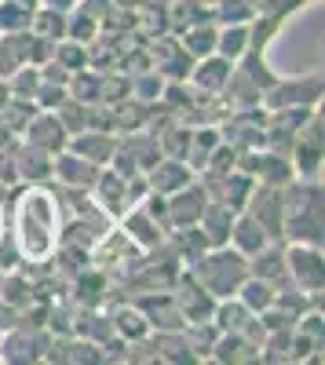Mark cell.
<instances>
[{
	"label": "cell",
	"instance_id": "obj_9",
	"mask_svg": "<svg viewBox=\"0 0 325 365\" xmlns=\"http://www.w3.org/2000/svg\"><path fill=\"white\" fill-rule=\"evenodd\" d=\"M22 139H26L29 146H41V150H48V154L55 158L58 150H66L70 132L63 128V120L55 117V110H37L33 117H29V125L22 128Z\"/></svg>",
	"mask_w": 325,
	"mask_h": 365
},
{
	"label": "cell",
	"instance_id": "obj_4",
	"mask_svg": "<svg viewBox=\"0 0 325 365\" xmlns=\"http://www.w3.org/2000/svg\"><path fill=\"white\" fill-rule=\"evenodd\" d=\"M285 274L307 296H321V245L285 241Z\"/></svg>",
	"mask_w": 325,
	"mask_h": 365
},
{
	"label": "cell",
	"instance_id": "obj_1",
	"mask_svg": "<svg viewBox=\"0 0 325 365\" xmlns=\"http://www.w3.org/2000/svg\"><path fill=\"white\" fill-rule=\"evenodd\" d=\"M58 234H63V227H58V201L41 187H29L15 205V245L22 259L48 263L55 256V245L63 241Z\"/></svg>",
	"mask_w": 325,
	"mask_h": 365
},
{
	"label": "cell",
	"instance_id": "obj_17",
	"mask_svg": "<svg viewBox=\"0 0 325 365\" xmlns=\"http://www.w3.org/2000/svg\"><path fill=\"white\" fill-rule=\"evenodd\" d=\"M227 245H230V249H238V252L249 259V256H256L263 245H271V237H267V230H263V227L249 216V212L242 208L238 216H234V223H230V237H227Z\"/></svg>",
	"mask_w": 325,
	"mask_h": 365
},
{
	"label": "cell",
	"instance_id": "obj_8",
	"mask_svg": "<svg viewBox=\"0 0 325 365\" xmlns=\"http://www.w3.org/2000/svg\"><path fill=\"white\" fill-rule=\"evenodd\" d=\"M321 99V77H304V81H282V84H267L263 88V99L271 110L282 106H314Z\"/></svg>",
	"mask_w": 325,
	"mask_h": 365
},
{
	"label": "cell",
	"instance_id": "obj_20",
	"mask_svg": "<svg viewBox=\"0 0 325 365\" xmlns=\"http://www.w3.org/2000/svg\"><path fill=\"white\" fill-rule=\"evenodd\" d=\"M15 168H19L22 179L41 182V179L51 175V154H48V150H41V146H29L26 143V146L15 150Z\"/></svg>",
	"mask_w": 325,
	"mask_h": 365
},
{
	"label": "cell",
	"instance_id": "obj_29",
	"mask_svg": "<svg viewBox=\"0 0 325 365\" xmlns=\"http://www.w3.org/2000/svg\"><path fill=\"white\" fill-rule=\"evenodd\" d=\"M29 29L41 34V37H48V41H63L66 37V15L63 11H51V8H37Z\"/></svg>",
	"mask_w": 325,
	"mask_h": 365
},
{
	"label": "cell",
	"instance_id": "obj_12",
	"mask_svg": "<svg viewBox=\"0 0 325 365\" xmlns=\"http://www.w3.org/2000/svg\"><path fill=\"white\" fill-rule=\"evenodd\" d=\"M121 216H125V234L132 237V245H135L139 252H154V249L165 245V234H168V230H165V227H161L143 205L125 208Z\"/></svg>",
	"mask_w": 325,
	"mask_h": 365
},
{
	"label": "cell",
	"instance_id": "obj_18",
	"mask_svg": "<svg viewBox=\"0 0 325 365\" xmlns=\"http://www.w3.org/2000/svg\"><path fill=\"white\" fill-rule=\"evenodd\" d=\"M234 216H238V212H234V208H227V205H220V201H209V205H205L201 220H197V230L205 234V241H209V249H216V245H227Z\"/></svg>",
	"mask_w": 325,
	"mask_h": 365
},
{
	"label": "cell",
	"instance_id": "obj_7",
	"mask_svg": "<svg viewBox=\"0 0 325 365\" xmlns=\"http://www.w3.org/2000/svg\"><path fill=\"white\" fill-rule=\"evenodd\" d=\"M249 216L267 230L271 241H282V212H285V201H282V187H271V182H259L249 194V205H245Z\"/></svg>",
	"mask_w": 325,
	"mask_h": 365
},
{
	"label": "cell",
	"instance_id": "obj_24",
	"mask_svg": "<svg viewBox=\"0 0 325 365\" xmlns=\"http://www.w3.org/2000/svg\"><path fill=\"white\" fill-rule=\"evenodd\" d=\"M249 51V26H220L216 34V55L230 58L238 66V58Z\"/></svg>",
	"mask_w": 325,
	"mask_h": 365
},
{
	"label": "cell",
	"instance_id": "obj_22",
	"mask_svg": "<svg viewBox=\"0 0 325 365\" xmlns=\"http://www.w3.org/2000/svg\"><path fill=\"white\" fill-rule=\"evenodd\" d=\"M110 325H113V336H121L128 344L150 336V325H146V318H143L139 307H117L113 318H110Z\"/></svg>",
	"mask_w": 325,
	"mask_h": 365
},
{
	"label": "cell",
	"instance_id": "obj_33",
	"mask_svg": "<svg viewBox=\"0 0 325 365\" xmlns=\"http://www.w3.org/2000/svg\"><path fill=\"white\" fill-rule=\"evenodd\" d=\"M249 4H252V8H256V4H259V0H249Z\"/></svg>",
	"mask_w": 325,
	"mask_h": 365
},
{
	"label": "cell",
	"instance_id": "obj_19",
	"mask_svg": "<svg viewBox=\"0 0 325 365\" xmlns=\"http://www.w3.org/2000/svg\"><path fill=\"white\" fill-rule=\"evenodd\" d=\"M41 0H0V34H22L29 29Z\"/></svg>",
	"mask_w": 325,
	"mask_h": 365
},
{
	"label": "cell",
	"instance_id": "obj_16",
	"mask_svg": "<svg viewBox=\"0 0 325 365\" xmlns=\"http://www.w3.org/2000/svg\"><path fill=\"white\" fill-rule=\"evenodd\" d=\"M51 175L58 182H66L70 190H88L96 182L99 168L92 161H84L81 154H73V150H58V154L51 158Z\"/></svg>",
	"mask_w": 325,
	"mask_h": 365
},
{
	"label": "cell",
	"instance_id": "obj_30",
	"mask_svg": "<svg viewBox=\"0 0 325 365\" xmlns=\"http://www.w3.org/2000/svg\"><path fill=\"white\" fill-rule=\"evenodd\" d=\"M132 84H135V88L128 91V96L139 99V103H146V106L158 103V99H161V91H165V77H161L158 70H154V73H146V77H135Z\"/></svg>",
	"mask_w": 325,
	"mask_h": 365
},
{
	"label": "cell",
	"instance_id": "obj_21",
	"mask_svg": "<svg viewBox=\"0 0 325 365\" xmlns=\"http://www.w3.org/2000/svg\"><path fill=\"white\" fill-rule=\"evenodd\" d=\"M216 34H220L216 22H197V26H187L180 34V44L190 58H205V55L216 51Z\"/></svg>",
	"mask_w": 325,
	"mask_h": 365
},
{
	"label": "cell",
	"instance_id": "obj_14",
	"mask_svg": "<svg viewBox=\"0 0 325 365\" xmlns=\"http://www.w3.org/2000/svg\"><path fill=\"white\" fill-rule=\"evenodd\" d=\"M88 190H92L96 205L106 212V216H121V212L132 205V201H128V179H125L121 172H113V168H103Z\"/></svg>",
	"mask_w": 325,
	"mask_h": 365
},
{
	"label": "cell",
	"instance_id": "obj_3",
	"mask_svg": "<svg viewBox=\"0 0 325 365\" xmlns=\"http://www.w3.org/2000/svg\"><path fill=\"white\" fill-rule=\"evenodd\" d=\"M187 270L216 299H227V296L238 292L242 282L249 278V259L238 249H230V245H216V249H205L197 259H190Z\"/></svg>",
	"mask_w": 325,
	"mask_h": 365
},
{
	"label": "cell",
	"instance_id": "obj_31",
	"mask_svg": "<svg viewBox=\"0 0 325 365\" xmlns=\"http://www.w3.org/2000/svg\"><path fill=\"white\" fill-rule=\"evenodd\" d=\"M41 8H51V11H63V15H70V11L77 8V0H41Z\"/></svg>",
	"mask_w": 325,
	"mask_h": 365
},
{
	"label": "cell",
	"instance_id": "obj_6",
	"mask_svg": "<svg viewBox=\"0 0 325 365\" xmlns=\"http://www.w3.org/2000/svg\"><path fill=\"white\" fill-rule=\"evenodd\" d=\"M205 205H209V194H205V187H201L197 179L187 182L183 190H175V194L165 197V227H168V230H175V227H197Z\"/></svg>",
	"mask_w": 325,
	"mask_h": 365
},
{
	"label": "cell",
	"instance_id": "obj_11",
	"mask_svg": "<svg viewBox=\"0 0 325 365\" xmlns=\"http://www.w3.org/2000/svg\"><path fill=\"white\" fill-rule=\"evenodd\" d=\"M135 307L143 311V318H146V325L150 329H158V332H180L187 322H183V314H180V307H175V299H172V292H165V289H158V292H143V299L135 303Z\"/></svg>",
	"mask_w": 325,
	"mask_h": 365
},
{
	"label": "cell",
	"instance_id": "obj_13",
	"mask_svg": "<svg viewBox=\"0 0 325 365\" xmlns=\"http://www.w3.org/2000/svg\"><path fill=\"white\" fill-rule=\"evenodd\" d=\"M234 77V63L223 55H205V58H194V66H190V84L194 91H205V96H216V91H223Z\"/></svg>",
	"mask_w": 325,
	"mask_h": 365
},
{
	"label": "cell",
	"instance_id": "obj_2",
	"mask_svg": "<svg viewBox=\"0 0 325 365\" xmlns=\"http://www.w3.org/2000/svg\"><path fill=\"white\" fill-rule=\"evenodd\" d=\"M282 241L321 245V179H296L282 187Z\"/></svg>",
	"mask_w": 325,
	"mask_h": 365
},
{
	"label": "cell",
	"instance_id": "obj_15",
	"mask_svg": "<svg viewBox=\"0 0 325 365\" xmlns=\"http://www.w3.org/2000/svg\"><path fill=\"white\" fill-rule=\"evenodd\" d=\"M117 143H121V139H117L113 132H106V128H84V132L70 135L66 150L81 154L84 161H92L96 168H103V165H110V158H113Z\"/></svg>",
	"mask_w": 325,
	"mask_h": 365
},
{
	"label": "cell",
	"instance_id": "obj_5",
	"mask_svg": "<svg viewBox=\"0 0 325 365\" xmlns=\"http://www.w3.org/2000/svg\"><path fill=\"white\" fill-rule=\"evenodd\" d=\"M172 299H175V307H180L183 322H212V311H216V296L205 289L190 270H183L180 278H175V285L168 289Z\"/></svg>",
	"mask_w": 325,
	"mask_h": 365
},
{
	"label": "cell",
	"instance_id": "obj_26",
	"mask_svg": "<svg viewBox=\"0 0 325 365\" xmlns=\"http://www.w3.org/2000/svg\"><path fill=\"white\" fill-rule=\"evenodd\" d=\"M220 146V132L216 128H205V132H190V143H187V165L197 172V168H205L209 165V158H212V150Z\"/></svg>",
	"mask_w": 325,
	"mask_h": 365
},
{
	"label": "cell",
	"instance_id": "obj_28",
	"mask_svg": "<svg viewBox=\"0 0 325 365\" xmlns=\"http://www.w3.org/2000/svg\"><path fill=\"white\" fill-rule=\"evenodd\" d=\"M99 19H92L84 8H73L70 15H66V37L70 41H81V44H92L96 37H99Z\"/></svg>",
	"mask_w": 325,
	"mask_h": 365
},
{
	"label": "cell",
	"instance_id": "obj_10",
	"mask_svg": "<svg viewBox=\"0 0 325 365\" xmlns=\"http://www.w3.org/2000/svg\"><path fill=\"white\" fill-rule=\"evenodd\" d=\"M194 179H197L194 168L187 161H180V158H158L150 168H146V187H150L154 194H161V197L183 190L187 182H194Z\"/></svg>",
	"mask_w": 325,
	"mask_h": 365
},
{
	"label": "cell",
	"instance_id": "obj_25",
	"mask_svg": "<svg viewBox=\"0 0 325 365\" xmlns=\"http://www.w3.org/2000/svg\"><path fill=\"white\" fill-rule=\"evenodd\" d=\"M4 84H8V96H15V99H29V103H33L37 88H41V70H37L33 63H22L19 70H11V73L4 77Z\"/></svg>",
	"mask_w": 325,
	"mask_h": 365
},
{
	"label": "cell",
	"instance_id": "obj_23",
	"mask_svg": "<svg viewBox=\"0 0 325 365\" xmlns=\"http://www.w3.org/2000/svg\"><path fill=\"white\" fill-rule=\"evenodd\" d=\"M234 296H238V299L245 303V307H249L252 314H263V311H267L271 303H274L278 289H274L271 282H263V278H252V274H249V278L242 282V289L234 292Z\"/></svg>",
	"mask_w": 325,
	"mask_h": 365
},
{
	"label": "cell",
	"instance_id": "obj_27",
	"mask_svg": "<svg viewBox=\"0 0 325 365\" xmlns=\"http://www.w3.org/2000/svg\"><path fill=\"white\" fill-rule=\"evenodd\" d=\"M55 63L58 66H66L70 73H77V70H84V66H92V55H88V44H81V41H70V37H63V41H55Z\"/></svg>",
	"mask_w": 325,
	"mask_h": 365
},
{
	"label": "cell",
	"instance_id": "obj_32",
	"mask_svg": "<svg viewBox=\"0 0 325 365\" xmlns=\"http://www.w3.org/2000/svg\"><path fill=\"white\" fill-rule=\"evenodd\" d=\"M154 4H161V8H168V4H175V0H154Z\"/></svg>",
	"mask_w": 325,
	"mask_h": 365
}]
</instances>
